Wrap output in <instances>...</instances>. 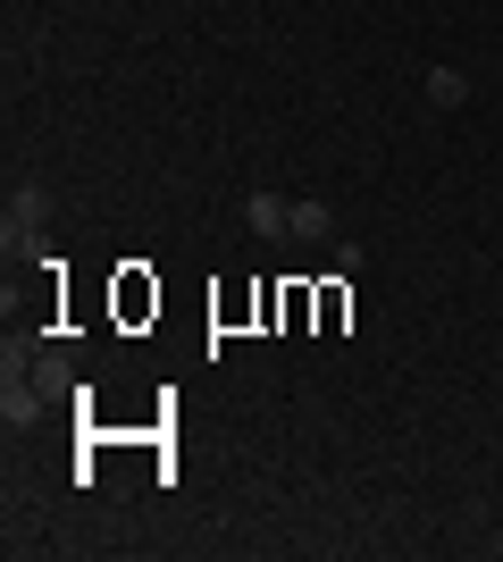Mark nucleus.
Masks as SVG:
<instances>
[{
  "label": "nucleus",
  "mask_w": 503,
  "mask_h": 562,
  "mask_svg": "<svg viewBox=\"0 0 503 562\" xmlns=\"http://www.w3.org/2000/svg\"><path fill=\"white\" fill-rule=\"evenodd\" d=\"M243 227L261 235V244H286V235H294V202H277V193H243Z\"/></svg>",
  "instance_id": "nucleus-1"
},
{
  "label": "nucleus",
  "mask_w": 503,
  "mask_h": 562,
  "mask_svg": "<svg viewBox=\"0 0 503 562\" xmlns=\"http://www.w3.org/2000/svg\"><path fill=\"white\" fill-rule=\"evenodd\" d=\"M428 101L436 110H461V101H470V76L461 68H428Z\"/></svg>",
  "instance_id": "nucleus-2"
},
{
  "label": "nucleus",
  "mask_w": 503,
  "mask_h": 562,
  "mask_svg": "<svg viewBox=\"0 0 503 562\" xmlns=\"http://www.w3.org/2000/svg\"><path fill=\"white\" fill-rule=\"evenodd\" d=\"M294 235H302V244H328V235H335V211H328V202H294Z\"/></svg>",
  "instance_id": "nucleus-3"
},
{
  "label": "nucleus",
  "mask_w": 503,
  "mask_h": 562,
  "mask_svg": "<svg viewBox=\"0 0 503 562\" xmlns=\"http://www.w3.org/2000/svg\"><path fill=\"white\" fill-rule=\"evenodd\" d=\"M34 218H43V193L25 186V193H9V244H18L25 227H34Z\"/></svg>",
  "instance_id": "nucleus-4"
}]
</instances>
